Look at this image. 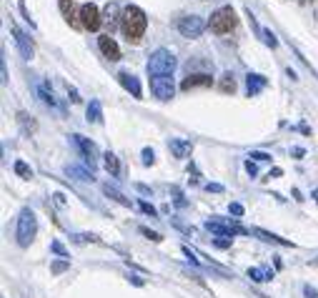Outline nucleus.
Listing matches in <instances>:
<instances>
[{
  "label": "nucleus",
  "instance_id": "obj_9",
  "mask_svg": "<svg viewBox=\"0 0 318 298\" xmlns=\"http://www.w3.org/2000/svg\"><path fill=\"white\" fill-rule=\"evenodd\" d=\"M206 228H208L211 233H216V236H226V238H231V236H236V233H251V231L241 228L238 223H228V221H221V218L208 221Z\"/></svg>",
  "mask_w": 318,
  "mask_h": 298
},
{
  "label": "nucleus",
  "instance_id": "obj_16",
  "mask_svg": "<svg viewBox=\"0 0 318 298\" xmlns=\"http://www.w3.org/2000/svg\"><path fill=\"white\" fill-rule=\"evenodd\" d=\"M266 88V78L263 75H258V73H251L248 78H246V90H248V98L251 95H256L258 90H263Z\"/></svg>",
  "mask_w": 318,
  "mask_h": 298
},
{
  "label": "nucleus",
  "instance_id": "obj_7",
  "mask_svg": "<svg viewBox=\"0 0 318 298\" xmlns=\"http://www.w3.org/2000/svg\"><path fill=\"white\" fill-rule=\"evenodd\" d=\"M80 25H83L85 30H90V33H95V30L103 25V18H100V13H98V8H95L93 3L80 5Z\"/></svg>",
  "mask_w": 318,
  "mask_h": 298
},
{
  "label": "nucleus",
  "instance_id": "obj_15",
  "mask_svg": "<svg viewBox=\"0 0 318 298\" xmlns=\"http://www.w3.org/2000/svg\"><path fill=\"white\" fill-rule=\"evenodd\" d=\"M118 80H120V85L133 95V98H140L143 95V90H140V83H138V78L135 75H130V73H118Z\"/></svg>",
  "mask_w": 318,
  "mask_h": 298
},
{
  "label": "nucleus",
  "instance_id": "obj_17",
  "mask_svg": "<svg viewBox=\"0 0 318 298\" xmlns=\"http://www.w3.org/2000/svg\"><path fill=\"white\" fill-rule=\"evenodd\" d=\"M118 15H123V13H118V5H115V3H108V5H105V13H103V23L110 25V30H113L115 23H118Z\"/></svg>",
  "mask_w": 318,
  "mask_h": 298
},
{
  "label": "nucleus",
  "instance_id": "obj_6",
  "mask_svg": "<svg viewBox=\"0 0 318 298\" xmlns=\"http://www.w3.org/2000/svg\"><path fill=\"white\" fill-rule=\"evenodd\" d=\"M203 30H206V23H203V18H198V15H186V18L178 20V33H181L183 38H198Z\"/></svg>",
  "mask_w": 318,
  "mask_h": 298
},
{
  "label": "nucleus",
  "instance_id": "obj_14",
  "mask_svg": "<svg viewBox=\"0 0 318 298\" xmlns=\"http://www.w3.org/2000/svg\"><path fill=\"white\" fill-rule=\"evenodd\" d=\"M35 90H38V98H40V103H43V105H48V108H55V110H60V103L55 100V95H53V90L48 88V83L38 80Z\"/></svg>",
  "mask_w": 318,
  "mask_h": 298
},
{
  "label": "nucleus",
  "instance_id": "obj_5",
  "mask_svg": "<svg viewBox=\"0 0 318 298\" xmlns=\"http://www.w3.org/2000/svg\"><path fill=\"white\" fill-rule=\"evenodd\" d=\"M150 90L158 100H171L176 95L173 75H150Z\"/></svg>",
  "mask_w": 318,
  "mask_h": 298
},
{
  "label": "nucleus",
  "instance_id": "obj_4",
  "mask_svg": "<svg viewBox=\"0 0 318 298\" xmlns=\"http://www.w3.org/2000/svg\"><path fill=\"white\" fill-rule=\"evenodd\" d=\"M236 25H238V18H236L233 8H218V10L211 15V20H208V28H211V33H216V35H226V33L236 30Z\"/></svg>",
  "mask_w": 318,
  "mask_h": 298
},
{
  "label": "nucleus",
  "instance_id": "obj_11",
  "mask_svg": "<svg viewBox=\"0 0 318 298\" xmlns=\"http://www.w3.org/2000/svg\"><path fill=\"white\" fill-rule=\"evenodd\" d=\"M168 148H171L173 158H188L191 151H193V143L186 140V138H171L168 140Z\"/></svg>",
  "mask_w": 318,
  "mask_h": 298
},
{
  "label": "nucleus",
  "instance_id": "obj_35",
  "mask_svg": "<svg viewBox=\"0 0 318 298\" xmlns=\"http://www.w3.org/2000/svg\"><path fill=\"white\" fill-rule=\"evenodd\" d=\"M206 191H213V193H221V191H223V186H218V183H208V186H206Z\"/></svg>",
  "mask_w": 318,
  "mask_h": 298
},
{
  "label": "nucleus",
  "instance_id": "obj_13",
  "mask_svg": "<svg viewBox=\"0 0 318 298\" xmlns=\"http://www.w3.org/2000/svg\"><path fill=\"white\" fill-rule=\"evenodd\" d=\"M213 83V78L208 75V73H196V75H188L183 83H181V88L183 90H191V88H208Z\"/></svg>",
  "mask_w": 318,
  "mask_h": 298
},
{
  "label": "nucleus",
  "instance_id": "obj_3",
  "mask_svg": "<svg viewBox=\"0 0 318 298\" xmlns=\"http://www.w3.org/2000/svg\"><path fill=\"white\" fill-rule=\"evenodd\" d=\"M35 233H38V218H35V213H33L30 208H23L20 216H18V231H15L18 243H20L23 248H28V246L33 243Z\"/></svg>",
  "mask_w": 318,
  "mask_h": 298
},
{
  "label": "nucleus",
  "instance_id": "obj_26",
  "mask_svg": "<svg viewBox=\"0 0 318 298\" xmlns=\"http://www.w3.org/2000/svg\"><path fill=\"white\" fill-rule=\"evenodd\" d=\"M261 35H263V40H266V45H271V48H276V45H278V40H276V35H273L271 30H263Z\"/></svg>",
  "mask_w": 318,
  "mask_h": 298
},
{
  "label": "nucleus",
  "instance_id": "obj_27",
  "mask_svg": "<svg viewBox=\"0 0 318 298\" xmlns=\"http://www.w3.org/2000/svg\"><path fill=\"white\" fill-rule=\"evenodd\" d=\"M140 233H143L145 238H150V241H161V238H163L161 233H155V231H150V228H145V226L140 228Z\"/></svg>",
  "mask_w": 318,
  "mask_h": 298
},
{
  "label": "nucleus",
  "instance_id": "obj_34",
  "mask_svg": "<svg viewBox=\"0 0 318 298\" xmlns=\"http://www.w3.org/2000/svg\"><path fill=\"white\" fill-rule=\"evenodd\" d=\"M53 251H55V253H60V256H63V258H68V253H65V248H63V246H60V243H58V241H55V243H53Z\"/></svg>",
  "mask_w": 318,
  "mask_h": 298
},
{
  "label": "nucleus",
  "instance_id": "obj_31",
  "mask_svg": "<svg viewBox=\"0 0 318 298\" xmlns=\"http://www.w3.org/2000/svg\"><path fill=\"white\" fill-rule=\"evenodd\" d=\"M251 158H256V161H271V156H268V153H261V151L251 153Z\"/></svg>",
  "mask_w": 318,
  "mask_h": 298
},
{
  "label": "nucleus",
  "instance_id": "obj_33",
  "mask_svg": "<svg viewBox=\"0 0 318 298\" xmlns=\"http://www.w3.org/2000/svg\"><path fill=\"white\" fill-rule=\"evenodd\" d=\"M231 213L233 216H243V206L241 203H231Z\"/></svg>",
  "mask_w": 318,
  "mask_h": 298
},
{
  "label": "nucleus",
  "instance_id": "obj_25",
  "mask_svg": "<svg viewBox=\"0 0 318 298\" xmlns=\"http://www.w3.org/2000/svg\"><path fill=\"white\" fill-rule=\"evenodd\" d=\"M15 173H18L20 178H33L30 166H28V163H23V161H18V163H15Z\"/></svg>",
  "mask_w": 318,
  "mask_h": 298
},
{
  "label": "nucleus",
  "instance_id": "obj_18",
  "mask_svg": "<svg viewBox=\"0 0 318 298\" xmlns=\"http://www.w3.org/2000/svg\"><path fill=\"white\" fill-rule=\"evenodd\" d=\"M253 233L261 238V241H266V243H278V246H291V241H286V238H278V236H273V233H268V231H261V228H253Z\"/></svg>",
  "mask_w": 318,
  "mask_h": 298
},
{
  "label": "nucleus",
  "instance_id": "obj_1",
  "mask_svg": "<svg viewBox=\"0 0 318 298\" xmlns=\"http://www.w3.org/2000/svg\"><path fill=\"white\" fill-rule=\"evenodd\" d=\"M145 28H148L145 13H143L140 8H135V5H128V8L123 10V15H120V30H123V35L128 38V43H138V40L143 38Z\"/></svg>",
  "mask_w": 318,
  "mask_h": 298
},
{
  "label": "nucleus",
  "instance_id": "obj_36",
  "mask_svg": "<svg viewBox=\"0 0 318 298\" xmlns=\"http://www.w3.org/2000/svg\"><path fill=\"white\" fill-rule=\"evenodd\" d=\"M246 171H248L251 176H256V163H251V161H246Z\"/></svg>",
  "mask_w": 318,
  "mask_h": 298
},
{
  "label": "nucleus",
  "instance_id": "obj_12",
  "mask_svg": "<svg viewBox=\"0 0 318 298\" xmlns=\"http://www.w3.org/2000/svg\"><path fill=\"white\" fill-rule=\"evenodd\" d=\"M10 30H13V38H15V43H18V48H20L23 58H25V60H33L35 50H33V43L28 40V35H25V33H20L18 28H10Z\"/></svg>",
  "mask_w": 318,
  "mask_h": 298
},
{
  "label": "nucleus",
  "instance_id": "obj_8",
  "mask_svg": "<svg viewBox=\"0 0 318 298\" xmlns=\"http://www.w3.org/2000/svg\"><path fill=\"white\" fill-rule=\"evenodd\" d=\"M73 143L80 148V153H83V158H85V163L90 166V171H95V163H98V148H95V143L93 140H88L85 135H73Z\"/></svg>",
  "mask_w": 318,
  "mask_h": 298
},
{
  "label": "nucleus",
  "instance_id": "obj_32",
  "mask_svg": "<svg viewBox=\"0 0 318 298\" xmlns=\"http://www.w3.org/2000/svg\"><path fill=\"white\" fill-rule=\"evenodd\" d=\"M140 208H143L145 213H150V216H158V213H155V208H153L150 203H145V201H140Z\"/></svg>",
  "mask_w": 318,
  "mask_h": 298
},
{
  "label": "nucleus",
  "instance_id": "obj_23",
  "mask_svg": "<svg viewBox=\"0 0 318 298\" xmlns=\"http://www.w3.org/2000/svg\"><path fill=\"white\" fill-rule=\"evenodd\" d=\"M103 191H105V196H110V198H113V201H118L120 206H128V208H130V201H128L123 193H118L115 188H110V186H103Z\"/></svg>",
  "mask_w": 318,
  "mask_h": 298
},
{
  "label": "nucleus",
  "instance_id": "obj_28",
  "mask_svg": "<svg viewBox=\"0 0 318 298\" xmlns=\"http://www.w3.org/2000/svg\"><path fill=\"white\" fill-rule=\"evenodd\" d=\"M153 161H155V153L150 151V148H145V151H143V163H145V166H150Z\"/></svg>",
  "mask_w": 318,
  "mask_h": 298
},
{
  "label": "nucleus",
  "instance_id": "obj_37",
  "mask_svg": "<svg viewBox=\"0 0 318 298\" xmlns=\"http://www.w3.org/2000/svg\"><path fill=\"white\" fill-rule=\"evenodd\" d=\"M313 198H316V203H318V191H313Z\"/></svg>",
  "mask_w": 318,
  "mask_h": 298
},
{
  "label": "nucleus",
  "instance_id": "obj_21",
  "mask_svg": "<svg viewBox=\"0 0 318 298\" xmlns=\"http://www.w3.org/2000/svg\"><path fill=\"white\" fill-rule=\"evenodd\" d=\"M248 278H253V281L263 283V281H271V278H273V273H271V271H266V268H248Z\"/></svg>",
  "mask_w": 318,
  "mask_h": 298
},
{
  "label": "nucleus",
  "instance_id": "obj_24",
  "mask_svg": "<svg viewBox=\"0 0 318 298\" xmlns=\"http://www.w3.org/2000/svg\"><path fill=\"white\" fill-rule=\"evenodd\" d=\"M221 90H223V93H236V80H233L231 73H226V75L221 78Z\"/></svg>",
  "mask_w": 318,
  "mask_h": 298
},
{
  "label": "nucleus",
  "instance_id": "obj_30",
  "mask_svg": "<svg viewBox=\"0 0 318 298\" xmlns=\"http://www.w3.org/2000/svg\"><path fill=\"white\" fill-rule=\"evenodd\" d=\"M303 296H306V298H318V291L311 288V286H303Z\"/></svg>",
  "mask_w": 318,
  "mask_h": 298
},
{
  "label": "nucleus",
  "instance_id": "obj_38",
  "mask_svg": "<svg viewBox=\"0 0 318 298\" xmlns=\"http://www.w3.org/2000/svg\"><path fill=\"white\" fill-rule=\"evenodd\" d=\"M298 3H308V0H298Z\"/></svg>",
  "mask_w": 318,
  "mask_h": 298
},
{
  "label": "nucleus",
  "instance_id": "obj_22",
  "mask_svg": "<svg viewBox=\"0 0 318 298\" xmlns=\"http://www.w3.org/2000/svg\"><path fill=\"white\" fill-rule=\"evenodd\" d=\"M65 173L68 176H75L78 181H93V171H83V168H65Z\"/></svg>",
  "mask_w": 318,
  "mask_h": 298
},
{
  "label": "nucleus",
  "instance_id": "obj_29",
  "mask_svg": "<svg viewBox=\"0 0 318 298\" xmlns=\"http://www.w3.org/2000/svg\"><path fill=\"white\" fill-rule=\"evenodd\" d=\"M68 266H70L68 261H55V263H53V273H60V271H65Z\"/></svg>",
  "mask_w": 318,
  "mask_h": 298
},
{
  "label": "nucleus",
  "instance_id": "obj_19",
  "mask_svg": "<svg viewBox=\"0 0 318 298\" xmlns=\"http://www.w3.org/2000/svg\"><path fill=\"white\" fill-rule=\"evenodd\" d=\"M88 120L90 123H103V108H100L98 100H90V105H88Z\"/></svg>",
  "mask_w": 318,
  "mask_h": 298
},
{
  "label": "nucleus",
  "instance_id": "obj_2",
  "mask_svg": "<svg viewBox=\"0 0 318 298\" xmlns=\"http://www.w3.org/2000/svg\"><path fill=\"white\" fill-rule=\"evenodd\" d=\"M176 65H178V60H176V55L171 53V50H166V48H158L150 58H148V75H173L176 73Z\"/></svg>",
  "mask_w": 318,
  "mask_h": 298
},
{
  "label": "nucleus",
  "instance_id": "obj_20",
  "mask_svg": "<svg viewBox=\"0 0 318 298\" xmlns=\"http://www.w3.org/2000/svg\"><path fill=\"white\" fill-rule=\"evenodd\" d=\"M103 158H105V161H103V163H105V171H108L110 176H118V173H120V163H118V158H115L113 153H105Z\"/></svg>",
  "mask_w": 318,
  "mask_h": 298
},
{
  "label": "nucleus",
  "instance_id": "obj_39",
  "mask_svg": "<svg viewBox=\"0 0 318 298\" xmlns=\"http://www.w3.org/2000/svg\"><path fill=\"white\" fill-rule=\"evenodd\" d=\"M316 18H318V13H316Z\"/></svg>",
  "mask_w": 318,
  "mask_h": 298
},
{
  "label": "nucleus",
  "instance_id": "obj_10",
  "mask_svg": "<svg viewBox=\"0 0 318 298\" xmlns=\"http://www.w3.org/2000/svg\"><path fill=\"white\" fill-rule=\"evenodd\" d=\"M98 48H100V53H103L108 60H120V48H118V43H115L110 35H100V38H98Z\"/></svg>",
  "mask_w": 318,
  "mask_h": 298
}]
</instances>
